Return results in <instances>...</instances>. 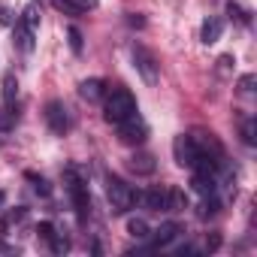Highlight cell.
I'll return each mask as SVG.
<instances>
[{
    "label": "cell",
    "instance_id": "14",
    "mask_svg": "<svg viewBox=\"0 0 257 257\" xmlns=\"http://www.w3.org/2000/svg\"><path fill=\"white\" fill-rule=\"evenodd\" d=\"M97 4H100V0H58V7H61V10H67L70 16L91 13V10H97Z\"/></svg>",
    "mask_w": 257,
    "mask_h": 257
},
{
    "label": "cell",
    "instance_id": "25",
    "mask_svg": "<svg viewBox=\"0 0 257 257\" xmlns=\"http://www.w3.org/2000/svg\"><path fill=\"white\" fill-rule=\"evenodd\" d=\"M230 64H233V58H230V55H221V58H218V73L227 76V73H230Z\"/></svg>",
    "mask_w": 257,
    "mask_h": 257
},
{
    "label": "cell",
    "instance_id": "11",
    "mask_svg": "<svg viewBox=\"0 0 257 257\" xmlns=\"http://www.w3.org/2000/svg\"><path fill=\"white\" fill-rule=\"evenodd\" d=\"M13 37H16V43H19L22 52H34V31H31L22 19L13 22Z\"/></svg>",
    "mask_w": 257,
    "mask_h": 257
},
{
    "label": "cell",
    "instance_id": "16",
    "mask_svg": "<svg viewBox=\"0 0 257 257\" xmlns=\"http://www.w3.org/2000/svg\"><path fill=\"white\" fill-rule=\"evenodd\" d=\"M16 97H19V79H16V73H7L4 76V103L13 106Z\"/></svg>",
    "mask_w": 257,
    "mask_h": 257
},
{
    "label": "cell",
    "instance_id": "21",
    "mask_svg": "<svg viewBox=\"0 0 257 257\" xmlns=\"http://www.w3.org/2000/svg\"><path fill=\"white\" fill-rule=\"evenodd\" d=\"M49 242H52V251H55V254H67V251H70V242H67L64 236H58V233H52Z\"/></svg>",
    "mask_w": 257,
    "mask_h": 257
},
{
    "label": "cell",
    "instance_id": "1",
    "mask_svg": "<svg viewBox=\"0 0 257 257\" xmlns=\"http://www.w3.org/2000/svg\"><path fill=\"white\" fill-rule=\"evenodd\" d=\"M137 112V97L127 91V88H112L109 97H106V109H103V118L109 124H121L124 118H131Z\"/></svg>",
    "mask_w": 257,
    "mask_h": 257
},
{
    "label": "cell",
    "instance_id": "20",
    "mask_svg": "<svg viewBox=\"0 0 257 257\" xmlns=\"http://www.w3.org/2000/svg\"><path fill=\"white\" fill-rule=\"evenodd\" d=\"M67 40H70V52H73V55H82V49H85L82 31H79V28H67Z\"/></svg>",
    "mask_w": 257,
    "mask_h": 257
},
{
    "label": "cell",
    "instance_id": "17",
    "mask_svg": "<svg viewBox=\"0 0 257 257\" xmlns=\"http://www.w3.org/2000/svg\"><path fill=\"white\" fill-rule=\"evenodd\" d=\"M40 16H43V13H40V7H37V4H28V7H25V13H22V22L37 34V31H40Z\"/></svg>",
    "mask_w": 257,
    "mask_h": 257
},
{
    "label": "cell",
    "instance_id": "18",
    "mask_svg": "<svg viewBox=\"0 0 257 257\" xmlns=\"http://www.w3.org/2000/svg\"><path fill=\"white\" fill-rule=\"evenodd\" d=\"M127 233H131L134 239H149V224L143 221V218H127Z\"/></svg>",
    "mask_w": 257,
    "mask_h": 257
},
{
    "label": "cell",
    "instance_id": "7",
    "mask_svg": "<svg viewBox=\"0 0 257 257\" xmlns=\"http://www.w3.org/2000/svg\"><path fill=\"white\" fill-rule=\"evenodd\" d=\"M46 124H49V131L55 137H64L67 134V127H70V118H67V109L61 100H49L46 103Z\"/></svg>",
    "mask_w": 257,
    "mask_h": 257
},
{
    "label": "cell",
    "instance_id": "12",
    "mask_svg": "<svg viewBox=\"0 0 257 257\" xmlns=\"http://www.w3.org/2000/svg\"><path fill=\"white\" fill-rule=\"evenodd\" d=\"M103 82L100 79H85V82H79V97L82 100H88V103H97L100 97H103Z\"/></svg>",
    "mask_w": 257,
    "mask_h": 257
},
{
    "label": "cell",
    "instance_id": "13",
    "mask_svg": "<svg viewBox=\"0 0 257 257\" xmlns=\"http://www.w3.org/2000/svg\"><path fill=\"white\" fill-rule=\"evenodd\" d=\"M188 209V197L182 188H170L167 191V200H164V212H185Z\"/></svg>",
    "mask_w": 257,
    "mask_h": 257
},
{
    "label": "cell",
    "instance_id": "26",
    "mask_svg": "<svg viewBox=\"0 0 257 257\" xmlns=\"http://www.w3.org/2000/svg\"><path fill=\"white\" fill-rule=\"evenodd\" d=\"M37 233H40V236H43V239H49V236H52V233H55V227H52V224H49V221H43V224H40V227H37Z\"/></svg>",
    "mask_w": 257,
    "mask_h": 257
},
{
    "label": "cell",
    "instance_id": "3",
    "mask_svg": "<svg viewBox=\"0 0 257 257\" xmlns=\"http://www.w3.org/2000/svg\"><path fill=\"white\" fill-rule=\"evenodd\" d=\"M106 197H109V206H112V212L115 215H124L127 209H134V203H137V191L127 185L124 179H118V176H109L106 179Z\"/></svg>",
    "mask_w": 257,
    "mask_h": 257
},
{
    "label": "cell",
    "instance_id": "5",
    "mask_svg": "<svg viewBox=\"0 0 257 257\" xmlns=\"http://www.w3.org/2000/svg\"><path fill=\"white\" fill-rule=\"evenodd\" d=\"M115 127H118L121 143H127V146H143V143L149 140V127H146V121L140 118V112H134L131 118H124V121L115 124Z\"/></svg>",
    "mask_w": 257,
    "mask_h": 257
},
{
    "label": "cell",
    "instance_id": "4",
    "mask_svg": "<svg viewBox=\"0 0 257 257\" xmlns=\"http://www.w3.org/2000/svg\"><path fill=\"white\" fill-rule=\"evenodd\" d=\"M131 52H134V64H137L143 82H146V85H158V82H161V64H158V58H155L143 43H134Z\"/></svg>",
    "mask_w": 257,
    "mask_h": 257
},
{
    "label": "cell",
    "instance_id": "15",
    "mask_svg": "<svg viewBox=\"0 0 257 257\" xmlns=\"http://www.w3.org/2000/svg\"><path fill=\"white\" fill-rule=\"evenodd\" d=\"M164 200H167V191H158V188L143 194V203L149 212H164Z\"/></svg>",
    "mask_w": 257,
    "mask_h": 257
},
{
    "label": "cell",
    "instance_id": "23",
    "mask_svg": "<svg viewBox=\"0 0 257 257\" xmlns=\"http://www.w3.org/2000/svg\"><path fill=\"white\" fill-rule=\"evenodd\" d=\"M254 82H257V79H254V76L248 73V76H242V79L236 82V88H239L242 94H251V91H254Z\"/></svg>",
    "mask_w": 257,
    "mask_h": 257
},
{
    "label": "cell",
    "instance_id": "10",
    "mask_svg": "<svg viewBox=\"0 0 257 257\" xmlns=\"http://www.w3.org/2000/svg\"><path fill=\"white\" fill-rule=\"evenodd\" d=\"M182 233V224H176V221H167V224H161L155 233H149L152 239H155V248H164V245H170L176 236Z\"/></svg>",
    "mask_w": 257,
    "mask_h": 257
},
{
    "label": "cell",
    "instance_id": "22",
    "mask_svg": "<svg viewBox=\"0 0 257 257\" xmlns=\"http://www.w3.org/2000/svg\"><path fill=\"white\" fill-rule=\"evenodd\" d=\"M242 140H245L248 146H254V143H257V137H254V121H251V118L242 124Z\"/></svg>",
    "mask_w": 257,
    "mask_h": 257
},
{
    "label": "cell",
    "instance_id": "27",
    "mask_svg": "<svg viewBox=\"0 0 257 257\" xmlns=\"http://www.w3.org/2000/svg\"><path fill=\"white\" fill-rule=\"evenodd\" d=\"M206 245H209V251H215V248H218V245H221V233H212V236H209V242H206Z\"/></svg>",
    "mask_w": 257,
    "mask_h": 257
},
{
    "label": "cell",
    "instance_id": "9",
    "mask_svg": "<svg viewBox=\"0 0 257 257\" xmlns=\"http://www.w3.org/2000/svg\"><path fill=\"white\" fill-rule=\"evenodd\" d=\"M221 31H224V22H221L218 16L206 19V22H203V28H200V43H203V46L218 43V40H221Z\"/></svg>",
    "mask_w": 257,
    "mask_h": 257
},
{
    "label": "cell",
    "instance_id": "8",
    "mask_svg": "<svg viewBox=\"0 0 257 257\" xmlns=\"http://www.w3.org/2000/svg\"><path fill=\"white\" fill-rule=\"evenodd\" d=\"M127 167H131V173H137V176H152V173L158 170L155 155H149V152H137V155H131Z\"/></svg>",
    "mask_w": 257,
    "mask_h": 257
},
{
    "label": "cell",
    "instance_id": "24",
    "mask_svg": "<svg viewBox=\"0 0 257 257\" xmlns=\"http://www.w3.org/2000/svg\"><path fill=\"white\" fill-rule=\"evenodd\" d=\"M28 179H31V182H34V188H37V191H40V194H49V191H52V188H49V182H46V179H40V176H34V173H28Z\"/></svg>",
    "mask_w": 257,
    "mask_h": 257
},
{
    "label": "cell",
    "instance_id": "6",
    "mask_svg": "<svg viewBox=\"0 0 257 257\" xmlns=\"http://www.w3.org/2000/svg\"><path fill=\"white\" fill-rule=\"evenodd\" d=\"M173 155H176V164H179V167L194 170V164H197V158H200V149H197V143H194L191 134H179V137L173 140Z\"/></svg>",
    "mask_w": 257,
    "mask_h": 257
},
{
    "label": "cell",
    "instance_id": "19",
    "mask_svg": "<svg viewBox=\"0 0 257 257\" xmlns=\"http://www.w3.org/2000/svg\"><path fill=\"white\" fill-rule=\"evenodd\" d=\"M13 127H16V109L4 103V109H0V134L13 131Z\"/></svg>",
    "mask_w": 257,
    "mask_h": 257
},
{
    "label": "cell",
    "instance_id": "2",
    "mask_svg": "<svg viewBox=\"0 0 257 257\" xmlns=\"http://www.w3.org/2000/svg\"><path fill=\"white\" fill-rule=\"evenodd\" d=\"M67 191H70V200H73V206H76V215H79V221H85L88 218V212H91V197H88V182H85V176H82V170L79 167H67Z\"/></svg>",
    "mask_w": 257,
    "mask_h": 257
}]
</instances>
